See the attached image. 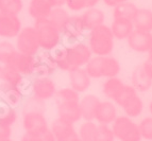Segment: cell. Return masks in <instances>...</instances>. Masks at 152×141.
Instances as JSON below:
<instances>
[{"instance_id":"obj_41","label":"cell","mask_w":152,"mask_h":141,"mask_svg":"<svg viewBox=\"0 0 152 141\" xmlns=\"http://www.w3.org/2000/svg\"><path fill=\"white\" fill-rule=\"evenodd\" d=\"M20 141H42L41 136H36V135H32V134L25 133L21 136Z\"/></svg>"},{"instance_id":"obj_24","label":"cell","mask_w":152,"mask_h":141,"mask_svg":"<svg viewBox=\"0 0 152 141\" xmlns=\"http://www.w3.org/2000/svg\"><path fill=\"white\" fill-rule=\"evenodd\" d=\"M132 23L136 30H152V12L147 9H138L132 19Z\"/></svg>"},{"instance_id":"obj_21","label":"cell","mask_w":152,"mask_h":141,"mask_svg":"<svg viewBox=\"0 0 152 141\" xmlns=\"http://www.w3.org/2000/svg\"><path fill=\"white\" fill-rule=\"evenodd\" d=\"M80 16H81L86 31H91L99 25H103L104 18H105L104 13L96 7L87 8L86 10H84L83 14Z\"/></svg>"},{"instance_id":"obj_4","label":"cell","mask_w":152,"mask_h":141,"mask_svg":"<svg viewBox=\"0 0 152 141\" xmlns=\"http://www.w3.org/2000/svg\"><path fill=\"white\" fill-rule=\"evenodd\" d=\"M91 78H115L120 72V65L112 56H94L84 67Z\"/></svg>"},{"instance_id":"obj_34","label":"cell","mask_w":152,"mask_h":141,"mask_svg":"<svg viewBox=\"0 0 152 141\" xmlns=\"http://www.w3.org/2000/svg\"><path fill=\"white\" fill-rule=\"evenodd\" d=\"M80 93L75 91L70 87L58 89L54 96V102H63V101H80Z\"/></svg>"},{"instance_id":"obj_5","label":"cell","mask_w":152,"mask_h":141,"mask_svg":"<svg viewBox=\"0 0 152 141\" xmlns=\"http://www.w3.org/2000/svg\"><path fill=\"white\" fill-rule=\"evenodd\" d=\"M21 125L25 133L42 136L50 129L43 110H21Z\"/></svg>"},{"instance_id":"obj_35","label":"cell","mask_w":152,"mask_h":141,"mask_svg":"<svg viewBox=\"0 0 152 141\" xmlns=\"http://www.w3.org/2000/svg\"><path fill=\"white\" fill-rule=\"evenodd\" d=\"M115 136L112 129L107 124H98L97 125L96 141H114Z\"/></svg>"},{"instance_id":"obj_32","label":"cell","mask_w":152,"mask_h":141,"mask_svg":"<svg viewBox=\"0 0 152 141\" xmlns=\"http://www.w3.org/2000/svg\"><path fill=\"white\" fill-rule=\"evenodd\" d=\"M97 124L93 121H85L80 125L79 138L81 141H96Z\"/></svg>"},{"instance_id":"obj_45","label":"cell","mask_w":152,"mask_h":141,"mask_svg":"<svg viewBox=\"0 0 152 141\" xmlns=\"http://www.w3.org/2000/svg\"><path fill=\"white\" fill-rule=\"evenodd\" d=\"M99 1H100V0H86L87 8H93V7H95Z\"/></svg>"},{"instance_id":"obj_16","label":"cell","mask_w":152,"mask_h":141,"mask_svg":"<svg viewBox=\"0 0 152 141\" xmlns=\"http://www.w3.org/2000/svg\"><path fill=\"white\" fill-rule=\"evenodd\" d=\"M128 45L137 52H148L152 47V33L150 31L134 30L127 38Z\"/></svg>"},{"instance_id":"obj_30","label":"cell","mask_w":152,"mask_h":141,"mask_svg":"<svg viewBox=\"0 0 152 141\" xmlns=\"http://www.w3.org/2000/svg\"><path fill=\"white\" fill-rule=\"evenodd\" d=\"M18 120V111L8 105L0 103V124L12 127Z\"/></svg>"},{"instance_id":"obj_38","label":"cell","mask_w":152,"mask_h":141,"mask_svg":"<svg viewBox=\"0 0 152 141\" xmlns=\"http://www.w3.org/2000/svg\"><path fill=\"white\" fill-rule=\"evenodd\" d=\"M65 7L71 12H81L87 9L86 0H66Z\"/></svg>"},{"instance_id":"obj_18","label":"cell","mask_w":152,"mask_h":141,"mask_svg":"<svg viewBox=\"0 0 152 141\" xmlns=\"http://www.w3.org/2000/svg\"><path fill=\"white\" fill-rule=\"evenodd\" d=\"M2 83L10 84L12 86L20 87L23 90L29 92V84L30 81H27V78L23 76L16 69L8 65H2V72H1V81Z\"/></svg>"},{"instance_id":"obj_10","label":"cell","mask_w":152,"mask_h":141,"mask_svg":"<svg viewBox=\"0 0 152 141\" xmlns=\"http://www.w3.org/2000/svg\"><path fill=\"white\" fill-rule=\"evenodd\" d=\"M26 96L27 91L20 87L0 82V103L17 109V107L23 105Z\"/></svg>"},{"instance_id":"obj_11","label":"cell","mask_w":152,"mask_h":141,"mask_svg":"<svg viewBox=\"0 0 152 141\" xmlns=\"http://www.w3.org/2000/svg\"><path fill=\"white\" fill-rule=\"evenodd\" d=\"M85 31L86 30L80 15H70L61 29L62 37L68 44L79 41Z\"/></svg>"},{"instance_id":"obj_28","label":"cell","mask_w":152,"mask_h":141,"mask_svg":"<svg viewBox=\"0 0 152 141\" xmlns=\"http://www.w3.org/2000/svg\"><path fill=\"white\" fill-rule=\"evenodd\" d=\"M121 107L124 108V113H127V116L129 118H135V117H138L142 113L144 104H142V99L137 94H135V96L131 97Z\"/></svg>"},{"instance_id":"obj_42","label":"cell","mask_w":152,"mask_h":141,"mask_svg":"<svg viewBox=\"0 0 152 141\" xmlns=\"http://www.w3.org/2000/svg\"><path fill=\"white\" fill-rule=\"evenodd\" d=\"M41 138H42V141H56V137H54L53 133L51 132L50 129H49L47 132H45V133L41 136Z\"/></svg>"},{"instance_id":"obj_40","label":"cell","mask_w":152,"mask_h":141,"mask_svg":"<svg viewBox=\"0 0 152 141\" xmlns=\"http://www.w3.org/2000/svg\"><path fill=\"white\" fill-rule=\"evenodd\" d=\"M11 137H12V127L0 124V140L11 138Z\"/></svg>"},{"instance_id":"obj_43","label":"cell","mask_w":152,"mask_h":141,"mask_svg":"<svg viewBox=\"0 0 152 141\" xmlns=\"http://www.w3.org/2000/svg\"><path fill=\"white\" fill-rule=\"evenodd\" d=\"M128 0H103V2L107 5V7H116V5L120 4V3L127 2Z\"/></svg>"},{"instance_id":"obj_1","label":"cell","mask_w":152,"mask_h":141,"mask_svg":"<svg viewBox=\"0 0 152 141\" xmlns=\"http://www.w3.org/2000/svg\"><path fill=\"white\" fill-rule=\"evenodd\" d=\"M56 67L62 71H70L72 69L83 68L93 57V53L88 45L81 41L60 46L53 51Z\"/></svg>"},{"instance_id":"obj_37","label":"cell","mask_w":152,"mask_h":141,"mask_svg":"<svg viewBox=\"0 0 152 141\" xmlns=\"http://www.w3.org/2000/svg\"><path fill=\"white\" fill-rule=\"evenodd\" d=\"M142 138L152 140V117L145 118L138 125Z\"/></svg>"},{"instance_id":"obj_46","label":"cell","mask_w":152,"mask_h":141,"mask_svg":"<svg viewBox=\"0 0 152 141\" xmlns=\"http://www.w3.org/2000/svg\"><path fill=\"white\" fill-rule=\"evenodd\" d=\"M1 72H2V65H0V81H1Z\"/></svg>"},{"instance_id":"obj_31","label":"cell","mask_w":152,"mask_h":141,"mask_svg":"<svg viewBox=\"0 0 152 141\" xmlns=\"http://www.w3.org/2000/svg\"><path fill=\"white\" fill-rule=\"evenodd\" d=\"M69 16H70V14H69L67 9H65L64 7H56L51 10L50 14L48 16V19L61 30L64 23L69 18Z\"/></svg>"},{"instance_id":"obj_48","label":"cell","mask_w":152,"mask_h":141,"mask_svg":"<svg viewBox=\"0 0 152 141\" xmlns=\"http://www.w3.org/2000/svg\"><path fill=\"white\" fill-rule=\"evenodd\" d=\"M0 141H13L11 138H8V139H3V140H0Z\"/></svg>"},{"instance_id":"obj_6","label":"cell","mask_w":152,"mask_h":141,"mask_svg":"<svg viewBox=\"0 0 152 141\" xmlns=\"http://www.w3.org/2000/svg\"><path fill=\"white\" fill-rule=\"evenodd\" d=\"M14 40H15L14 46H15L16 51L18 52L35 56L41 51L37 34H36L35 29L33 28V25L23 27V29L18 33V35Z\"/></svg>"},{"instance_id":"obj_44","label":"cell","mask_w":152,"mask_h":141,"mask_svg":"<svg viewBox=\"0 0 152 141\" xmlns=\"http://www.w3.org/2000/svg\"><path fill=\"white\" fill-rule=\"evenodd\" d=\"M50 1L53 5V8H56V7H64L66 0H50Z\"/></svg>"},{"instance_id":"obj_14","label":"cell","mask_w":152,"mask_h":141,"mask_svg":"<svg viewBox=\"0 0 152 141\" xmlns=\"http://www.w3.org/2000/svg\"><path fill=\"white\" fill-rule=\"evenodd\" d=\"M58 118L61 120L75 124L82 119L79 101H63L56 102Z\"/></svg>"},{"instance_id":"obj_33","label":"cell","mask_w":152,"mask_h":141,"mask_svg":"<svg viewBox=\"0 0 152 141\" xmlns=\"http://www.w3.org/2000/svg\"><path fill=\"white\" fill-rule=\"evenodd\" d=\"M15 52L16 48L14 43H12L11 40H1L0 41V65H5Z\"/></svg>"},{"instance_id":"obj_2","label":"cell","mask_w":152,"mask_h":141,"mask_svg":"<svg viewBox=\"0 0 152 141\" xmlns=\"http://www.w3.org/2000/svg\"><path fill=\"white\" fill-rule=\"evenodd\" d=\"M33 28L35 29L37 34L41 50L53 52L61 46L63 40L61 30L54 23H51L48 18L34 20Z\"/></svg>"},{"instance_id":"obj_19","label":"cell","mask_w":152,"mask_h":141,"mask_svg":"<svg viewBox=\"0 0 152 141\" xmlns=\"http://www.w3.org/2000/svg\"><path fill=\"white\" fill-rule=\"evenodd\" d=\"M53 5L50 0H29L28 14L33 20L48 18Z\"/></svg>"},{"instance_id":"obj_22","label":"cell","mask_w":152,"mask_h":141,"mask_svg":"<svg viewBox=\"0 0 152 141\" xmlns=\"http://www.w3.org/2000/svg\"><path fill=\"white\" fill-rule=\"evenodd\" d=\"M117 118V110L115 105L112 102L109 101H104L100 102L98 105V108L96 111V117L95 120L99 124H109L113 123L115 119Z\"/></svg>"},{"instance_id":"obj_15","label":"cell","mask_w":152,"mask_h":141,"mask_svg":"<svg viewBox=\"0 0 152 141\" xmlns=\"http://www.w3.org/2000/svg\"><path fill=\"white\" fill-rule=\"evenodd\" d=\"M50 129L53 133L56 141H76L79 139L78 132L75 125L56 118L50 124Z\"/></svg>"},{"instance_id":"obj_25","label":"cell","mask_w":152,"mask_h":141,"mask_svg":"<svg viewBox=\"0 0 152 141\" xmlns=\"http://www.w3.org/2000/svg\"><path fill=\"white\" fill-rule=\"evenodd\" d=\"M152 86V80L145 73L142 66L137 67L132 73V87L136 91L145 92L149 90Z\"/></svg>"},{"instance_id":"obj_20","label":"cell","mask_w":152,"mask_h":141,"mask_svg":"<svg viewBox=\"0 0 152 141\" xmlns=\"http://www.w3.org/2000/svg\"><path fill=\"white\" fill-rule=\"evenodd\" d=\"M101 101L94 94H86L79 101L82 119L85 121H94L98 105Z\"/></svg>"},{"instance_id":"obj_17","label":"cell","mask_w":152,"mask_h":141,"mask_svg":"<svg viewBox=\"0 0 152 141\" xmlns=\"http://www.w3.org/2000/svg\"><path fill=\"white\" fill-rule=\"evenodd\" d=\"M68 78L70 88L78 93L85 92L91 86V78L84 68H77L68 71Z\"/></svg>"},{"instance_id":"obj_50","label":"cell","mask_w":152,"mask_h":141,"mask_svg":"<svg viewBox=\"0 0 152 141\" xmlns=\"http://www.w3.org/2000/svg\"><path fill=\"white\" fill-rule=\"evenodd\" d=\"M76 141H81V139L79 138V139H77V140H76Z\"/></svg>"},{"instance_id":"obj_29","label":"cell","mask_w":152,"mask_h":141,"mask_svg":"<svg viewBox=\"0 0 152 141\" xmlns=\"http://www.w3.org/2000/svg\"><path fill=\"white\" fill-rule=\"evenodd\" d=\"M23 7V0H0V13L5 15L19 16Z\"/></svg>"},{"instance_id":"obj_39","label":"cell","mask_w":152,"mask_h":141,"mask_svg":"<svg viewBox=\"0 0 152 141\" xmlns=\"http://www.w3.org/2000/svg\"><path fill=\"white\" fill-rule=\"evenodd\" d=\"M142 70L145 71V73L152 80V55L148 56V58L145 60V63L142 64Z\"/></svg>"},{"instance_id":"obj_7","label":"cell","mask_w":152,"mask_h":141,"mask_svg":"<svg viewBox=\"0 0 152 141\" xmlns=\"http://www.w3.org/2000/svg\"><path fill=\"white\" fill-rule=\"evenodd\" d=\"M56 90V83L50 76H33L29 84V96L43 102L53 99Z\"/></svg>"},{"instance_id":"obj_49","label":"cell","mask_w":152,"mask_h":141,"mask_svg":"<svg viewBox=\"0 0 152 141\" xmlns=\"http://www.w3.org/2000/svg\"><path fill=\"white\" fill-rule=\"evenodd\" d=\"M148 52H149V55H152V47L150 48V50L148 51Z\"/></svg>"},{"instance_id":"obj_23","label":"cell","mask_w":152,"mask_h":141,"mask_svg":"<svg viewBox=\"0 0 152 141\" xmlns=\"http://www.w3.org/2000/svg\"><path fill=\"white\" fill-rule=\"evenodd\" d=\"M112 34L117 39H127L129 35L134 30L133 23L128 19H114L111 25Z\"/></svg>"},{"instance_id":"obj_13","label":"cell","mask_w":152,"mask_h":141,"mask_svg":"<svg viewBox=\"0 0 152 141\" xmlns=\"http://www.w3.org/2000/svg\"><path fill=\"white\" fill-rule=\"evenodd\" d=\"M36 67L34 76H51L58 70L56 62L51 51L41 50L35 55Z\"/></svg>"},{"instance_id":"obj_47","label":"cell","mask_w":152,"mask_h":141,"mask_svg":"<svg viewBox=\"0 0 152 141\" xmlns=\"http://www.w3.org/2000/svg\"><path fill=\"white\" fill-rule=\"evenodd\" d=\"M149 109H150V113H151V115H152V102H151V103H150Z\"/></svg>"},{"instance_id":"obj_8","label":"cell","mask_w":152,"mask_h":141,"mask_svg":"<svg viewBox=\"0 0 152 141\" xmlns=\"http://www.w3.org/2000/svg\"><path fill=\"white\" fill-rule=\"evenodd\" d=\"M112 131L114 133L115 138L120 141H140V129L135 122L131 120L129 117H117L113 122Z\"/></svg>"},{"instance_id":"obj_36","label":"cell","mask_w":152,"mask_h":141,"mask_svg":"<svg viewBox=\"0 0 152 141\" xmlns=\"http://www.w3.org/2000/svg\"><path fill=\"white\" fill-rule=\"evenodd\" d=\"M135 94H137V91L135 90L132 86L124 85V87H122L121 91L118 93V96H117L116 99L114 100V102L121 107V106L124 105V104L126 103V102H127L131 97L135 96Z\"/></svg>"},{"instance_id":"obj_26","label":"cell","mask_w":152,"mask_h":141,"mask_svg":"<svg viewBox=\"0 0 152 141\" xmlns=\"http://www.w3.org/2000/svg\"><path fill=\"white\" fill-rule=\"evenodd\" d=\"M124 84L118 78H109L102 86V92L107 98L114 101L118 93L121 91Z\"/></svg>"},{"instance_id":"obj_51","label":"cell","mask_w":152,"mask_h":141,"mask_svg":"<svg viewBox=\"0 0 152 141\" xmlns=\"http://www.w3.org/2000/svg\"><path fill=\"white\" fill-rule=\"evenodd\" d=\"M151 31H152V30H151Z\"/></svg>"},{"instance_id":"obj_12","label":"cell","mask_w":152,"mask_h":141,"mask_svg":"<svg viewBox=\"0 0 152 141\" xmlns=\"http://www.w3.org/2000/svg\"><path fill=\"white\" fill-rule=\"evenodd\" d=\"M23 27L19 16L5 15L0 13V38L4 40L15 39Z\"/></svg>"},{"instance_id":"obj_9","label":"cell","mask_w":152,"mask_h":141,"mask_svg":"<svg viewBox=\"0 0 152 141\" xmlns=\"http://www.w3.org/2000/svg\"><path fill=\"white\" fill-rule=\"evenodd\" d=\"M5 65L16 69L25 78H33L35 73L36 58L33 55H28L16 51Z\"/></svg>"},{"instance_id":"obj_27","label":"cell","mask_w":152,"mask_h":141,"mask_svg":"<svg viewBox=\"0 0 152 141\" xmlns=\"http://www.w3.org/2000/svg\"><path fill=\"white\" fill-rule=\"evenodd\" d=\"M137 10L138 9L136 8V5L129 1L120 3L114 8V13H113L114 19H128L132 21Z\"/></svg>"},{"instance_id":"obj_3","label":"cell","mask_w":152,"mask_h":141,"mask_svg":"<svg viewBox=\"0 0 152 141\" xmlns=\"http://www.w3.org/2000/svg\"><path fill=\"white\" fill-rule=\"evenodd\" d=\"M88 47L96 56H107L114 49V36L110 27L101 25L89 31Z\"/></svg>"}]
</instances>
